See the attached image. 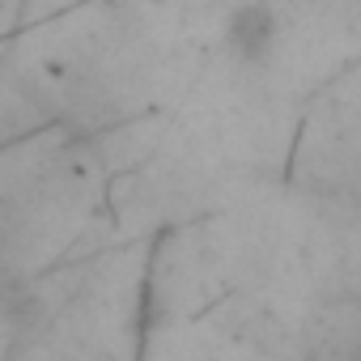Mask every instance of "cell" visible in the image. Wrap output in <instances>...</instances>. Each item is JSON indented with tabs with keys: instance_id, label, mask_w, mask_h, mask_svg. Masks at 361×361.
Listing matches in <instances>:
<instances>
[{
	"instance_id": "obj_1",
	"label": "cell",
	"mask_w": 361,
	"mask_h": 361,
	"mask_svg": "<svg viewBox=\"0 0 361 361\" xmlns=\"http://www.w3.org/2000/svg\"><path fill=\"white\" fill-rule=\"evenodd\" d=\"M272 30H276L272 13H268L264 5H247V9L234 13L226 39H230V47H234L243 60H259V56L268 51V43H272Z\"/></svg>"
}]
</instances>
